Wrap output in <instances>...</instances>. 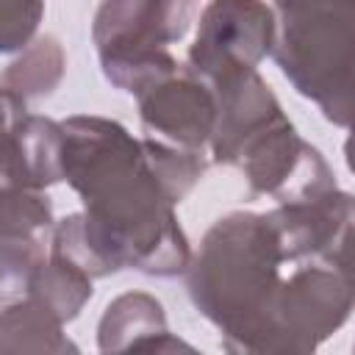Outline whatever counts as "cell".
Wrapping results in <instances>:
<instances>
[{"instance_id":"obj_1","label":"cell","mask_w":355,"mask_h":355,"mask_svg":"<svg viewBox=\"0 0 355 355\" xmlns=\"http://www.w3.org/2000/svg\"><path fill=\"white\" fill-rule=\"evenodd\" d=\"M64 180L83 211L53 225L50 252L92 280L133 269L150 277L183 275L191 258L175 205L205 175L200 150L136 139L108 116L75 114L61 122Z\"/></svg>"},{"instance_id":"obj_2","label":"cell","mask_w":355,"mask_h":355,"mask_svg":"<svg viewBox=\"0 0 355 355\" xmlns=\"http://www.w3.org/2000/svg\"><path fill=\"white\" fill-rule=\"evenodd\" d=\"M300 263L308 261L288 247L272 211H230L205 230L183 275L194 308L219 330L222 349L277 355V313Z\"/></svg>"},{"instance_id":"obj_3","label":"cell","mask_w":355,"mask_h":355,"mask_svg":"<svg viewBox=\"0 0 355 355\" xmlns=\"http://www.w3.org/2000/svg\"><path fill=\"white\" fill-rule=\"evenodd\" d=\"M208 86L216 103L211 155L216 164L241 169L252 194L291 202L338 186L322 153L297 133L258 69H236Z\"/></svg>"},{"instance_id":"obj_4","label":"cell","mask_w":355,"mask_h":355,"mask_svg":"<svg viewBox=\"0 0 355 355\" xmlns=\"http://www.w3.org/2000/svg\"><path fill=\"white\" fill-rule=\"evenodd\" d=\"M272 58L338 128L352 119L355 0H275Z\"/></svg>"},{"instance_id":"obj_5","label":"cell","mask_w":355,"mask_h":355,"mask_svg":"<svg viewBox=\"0 0 355 355\" xmlns=\"http://www.w3.org/2000/svg\"><path fill=\"white\" fill-rule=\"evenodd\" d=\"M200 0H103L94 11L92 42L111 86L139 94L153 80L175 72L180 61L169 44L180 42Z\"/></svg>"},{"instance_id":"obj_6","label":"cell","mask_w":355,"mask_h":355,"mask_svg":"<svg viewBox=\"0 0 355 355\" xmlns=\"http://www.w3.org/2000/svg\"><path fill=\"white\" fill-rule=\"evenodd\" d=\"M275 8L263 0H211L189 47V69L205 83L236 69H258L275 44Z\"/></svg>"},{"instance_id":"obj_7","label":"cell","mask_w":355,"mask_h":355,"mask_svg":"<svg viewBox=\"0 0 355 355\" xmlns=\"http://www.w3.org/2000/svg\"><path fill=\"white\" fill-rule=\"evenodd\" d=\"M139 119L150 139L166 141L183 150H200L208 144L216 116L211 86L180 64L175 72L153 80L139 94Z\"/></svg>"},{"instance_id":"obj_8","label":"cell","mask_w":355,"mask_h":355,"mask_svg":"<svg viewBox=\"0 0 355 355\" xmlns=\"http://www.w3.org/2000/svg\"><path fill=\"white\" fill-rule=\"evenodd\" d=\"M97 344H100V352L191 349L186 341L169 333L164 305L147 291H125L108 302L97 324Z\"/></svg>"},{"instance_id":"obj_9","label":"cell","mask_w":355,"mask_h":355,"mask_svg":"<svg viewBox=\"0 0 355 355\" xmlns=\"http://www.w3.org/2000/svg\"><path fill=\"white\" fill-rule=\"evenodd\" d=\"M64 180V130L61 122L25 114L11 139V155L3 183L47 189Z\"/></svg>"},{"instance_id":"obj_10","label":"cell","mask_w":355,"mask_h":355,"mask_svg":"<svg viewBox=\"0 0 355 355\" xmlns=\"http://www.w3.org/2000/svg\"><path fill=\"white\" fill-rule=\"evenodd\" d=\"M0 352H78V344L67 338L64 322L42 302L22 297L0 308Z\"/></svg>"},{"instance_id":"obj_11","label":"cell","mask_w":355,"mask_h":355,"mask_svg":"<svg viewBox=\"0 0 355 355\" xmlns=\"http://www.w3.org/2000/svg\"><path fill=\"white\" fill-rule=\"evenodd\" d=\"M67 72V53L61 42L50 33L36 36L28 47L19 50V55L3 69L0 89L19 97L25 105L42 97H50Z\"/></svg>"},{"instance_id":"obj_12","label":"cell","mask_w":355,"mask_h":355,"mask_svg":"<svg viewBox=\"0 0 355 355\" xmlns=\"http://www.w3.org/2000/svg\"><path fill=\"white\" fill-rule=\"evenodd\" d=\"M28 297L42 302L47 311H53L67 324L92 300V277L83 269H78L75 263L50 252L44 258V263L36 269Z\"/></svg>"},{"instance_id":"obj_13","label":"cell","mask_w":355,"mask_h":355,"mask_svg":"<svg viewBox=\"0 0 355 355\" xmlns=\"http://www.w3.org/2000/svg\"><path fill=\"white\" fill-rule=\"evenodd\" d=\"M55 216L44 189H25L14 183L0 186V239H42L53 233Z\"/></svg>"},{"instance_id":"obj_14","label":"cell","mask_w":355,"mask_h":355,"mask_svg":"<svg viewBox=\"0 0 355 355\" xmlns=\"http://www.w3.org/2000/svg\"><path fill=\"white\" fill-rule=\"evenodd\" d=\"M47 258L42 239H0V308L28 297L36 269Z\"/></svg>"},{"instance_id":"obj_15","label":"cell","mask_w":355,"mask_h":355,"mask_svg":"<svg viewBox=\"0 0 355 355\" xmlns=\"http://www.w3.org/2000/svg\"><path fill=\"white\" fill-rule=\"evenodd\" d=\"M44 0H0V55L19 53L36 39Z\"/></svg>"},{"instance_id":"obj_16","label":"cell","mask_w":355,"mask_h":355,"mask_svg":"<svg viewBox=\"0 0 355 355\" xmlns=\"http://www.w3.org/2000/svg\"><path fill=\"white\" fill-rule=\"evenodd\" d=\"M25 114H28V105L19 97H14L11 92L0 89V186H3V178H6L8 155H11L14 130H17V125Z\"/></svg>"}]
</instances>
